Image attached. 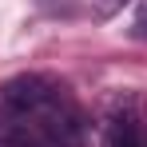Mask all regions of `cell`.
I'll return each instance as SVG.
<instances>
[{
    "label": "cell",
    "mask_w": 147,
    "mask_h": 147,
    "mask_svg": "<svg viewBox=\"0 0 147 147\" xmlns=\"http://www.w3.org/2000/svg\"><path fill=\"white\" fill-rule=\"evenodd\" d=\"M0 99H4V107L8 111H16V115H48L52 107H60L64 103V88L52 80V76H16V80H8L4 88H0Z\"/></svg>",
    "instance_id": "1"
},
{
    "label": "cell",
    "mask_w": 147,
    "mask_h": 147,
    "mask_svg": "<svg viewBox=\"0 0 147 147\" xmlns=\"http://www.w3.org/2000/svg\"><path fill=\"white\" fill-rule=\"evenodd\" d=\"M107 147H147V127L135 115H119L107 127Z\"/></svg>",
    "instance_id": "2"
},
{
    "label": "cell",
    "mask_w": 147,
    "mask_h": 147,
    "mask_svg": "<svg viewBox=\"0 0 147 147\" xmlns=\"http://www.w3.org/2000/svg\"><path fill=\"white\" fill-rule=\"evenodd\" d=\"M135 36H147V0H139V12H135Z\"/></svg>",
    "instance_id": "3"
},
{
    "label": "cell",
    "mask_w": 147,
    "mask_h": 147,
    "mask_svg": "<svg viewBox=\"0 0 147 147\" xmlns=\"http://www.w3.org/2000/svg\"><path fill=\"white\" fill-rule=\"evenodd\" d=\"M127 0H96V8H99V16H111V12H119Z\"/></svg>",
    "instance_id": "4"
}]
</instances>
